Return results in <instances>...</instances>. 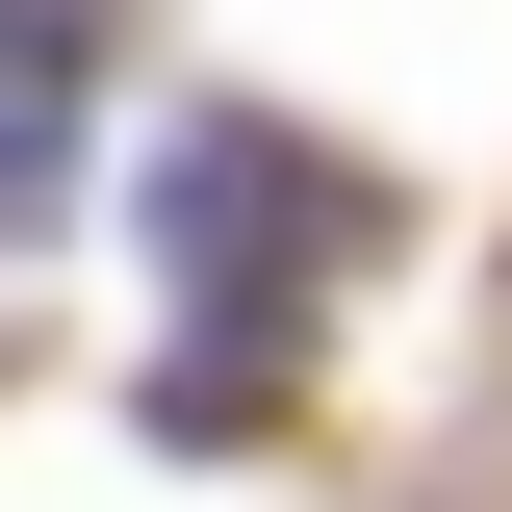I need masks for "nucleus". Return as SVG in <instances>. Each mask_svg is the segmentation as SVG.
<instances>
[{
  "label": "nucleus",
  "mask_w": 512,
  "mask_h": 512,
  "mask_svg": "<svg viewBox=\"0 0 512 512\" xmlns=\"http://www.w3.org/2000/svg\"><path fill=\"white\" fill-rule=\"evenodd\" d=\"M154 256H180V308L231 333L256 282L308 256V154H282V128H180V154H154Z\"/></svg>",
  "instance_id": "f257e3e1"
},
{
  "label": "nucleus",
  "mask_w": 512,
  "mask_h": 512,
  "mask_svg": "<svg viewBox=\"0 0 512 512\" xmlns=\"http://www.w3.org/2000/svg\"><path fill=\"white\" fill-rule=\"evenodd\" d=\"M52 180H77V26L0 0V205H52Z\"/></svg>",
  "instance_id": "f03ea898"
}]
</instances>
